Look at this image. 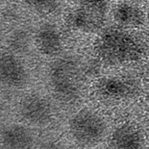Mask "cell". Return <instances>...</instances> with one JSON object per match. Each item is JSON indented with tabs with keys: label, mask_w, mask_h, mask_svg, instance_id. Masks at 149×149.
<instances>
[{
	"label": "cell",
	"mask_w": 149,
	"mask_h": 149,
	"mask_svg": "<svg viewBox=\"0 0 149 149\" xmlns=\"http://www.w3.org/2000/svg\"><path fill=\"white\" fill-rule=\"evenodd\" d=\"M98 58L107 65H118L138 61L144 54L143 42L121 29H108L95 43Z\"/></svg>",
	"instance_id": "obj_1"
},
{
	"label": "cell",
	"mask_w": 149,
	"mask_h": 149,
	"mask_svg": "<svg viewBox=\"0 0 149 149\" xmlns=\"http://www.w3.org/2000/svg\"><path fill=\"white\" fill-rule=\"evenodd\" d=\"M82 76V65L75 57L66 56L53 62L49 69V80L56 97L65 103L79 99Z\"/></svg>",
	"instance_id": "obj_2"
},
{
	"label": "cell",
	"mask_w": 149,
	"mask_h": 149,
	"mask_svg": "<svg viewBox=\"0 0 149 149\" xmlns=\"http://www.w3.org/2000/svg\"><path fill=\"white\" fill-rule=\"evenodd\" d=\"M69 132L76 141L86 146H93L102 141L106 124L99 115L91 110H81L69 120Z\"/></svg>",
	"instance_id": "obj_3"
},
{
	"label": "cell",
	"mask_w": 149,
	"mask_h": 149,
	"mask_svg": "<svg viewBox=\"0 0 149 149\" xmlns=\"http://www.w3.org/2000/svg\"><path fill=\"white\" fill-rule=\"evenodd\" d=\"M19 113L25 121L32 125L47 124L52 117V107L45 97L38 93L27 94L19 103Z\"/></svg>",
	"instance_id": "obj_4"
},
{
	"label": "cell",
	"mask_w": 149,
	"mask_h": 149,
	"mask_svg": "<svg viewBox=\"0 0 149 149\" xmlns=\"http://www.w3.org/2000/svg\"><path fill=\"white\" fill-rule=\"evenodd\" d=\"M139 91V83L131 78L108 77L97 84V93L106 99H128L135 97Z\"/></svg>",
	"instance_id": "obj_5"
},
{
	"label": "cell",
	"mask_w": 149,
	"mask_h": 149,
	"mask_svg": "<svg viewBox=\"0 0 149 149\" xmlns=\"http://www.w3.org/2000/svg\"><path fill=\"white\" fill-rule=\"evenodd\" d=\"M106 11L81 6L69 13L68 22L71 28L82 33H94L103 27Z\"/></svg>",
	"instance_id": "obj_6"
},
{
	"label": "cell",
	"mask_w": 149,
	"mask_h": 149,
	"mask_svg": "<svg viewBox=\"0 0 149 149\" xmlns=\"http://www.w3.org/2000/svg\"><path fill=\"white\" fill-rule=\"evenodd\" d=\"M2 84L11 88H23L28 82V72L23 63L15 55L3 54L0 61Z\"/></svg>",
	"instance_id": "obj_7"
},
{
	"label": "cell",
	"mask_w": 149,
	"mask_h": 149,
	"mask_svg": "<svg viewBox=\"0 0 149 149\" xmlns=\"http://www.w3.org/2000/svg\"><path fill=\"white\" fill-rule=\"evenodd\" d=\"M35 42L42 55L57 56L63 48V37L59 28L54 24L42 25L36 33Z\"/></svg>",
	"instance_id": "obj_8"
},
{
	"label": "cell",
	"mask_w": 149,
	"mask_h": 149,
	"mask_svg": "<svg viewBox=\"0 0 149 149\" xmlns=\"http://www.w3.org/2000/svg\"><path fill=\"white\" fill-rule=\"evenodd\" d=\"M2 143L7 149H31L34 143L33 134L20 124L5 126L1 132Z\"/></svg>",
	"instance_id": "obj_9"
},
{
	"label": "cell",
	"mask_w": 149,
	"mask_h": 149,
	"mask_svg": "<svg viewBox=\"0 0 149 149\" xmlns=\"http://www.w3.org/2000/svg\"><path fill=\"white\" fill-rule=\"evenodd\" d=\"M111 149H142V137L131 124H123L113 132L110 139Z\"/></svg>",
	"instance_id": "obj_10"
},
{
	"label": "cell",
	"mask_w": 149,
	"mask_h": 149,
	"mask_svg": "<svg viewBox=\"0 0 149 149\" xmlns=\"http://www.w3.org/2000/svg\"><path fill=\"white\" fill-rule=\"evenodd\" d=\"M113 18L122 27H137L143 23L144 15L137 6L122 3L117 5L113 13Z\"/></svg>",
	"instance_id": "obj_11"
},
{
	"label": "cell",
	"mask_w": 149,
	"mask_h": 149,
	"mask_svg": "<svg viewBox=\"0 0 149 149\" xmlns=\"http://www.w3.org/2000/svg\"><path fill=\"white\" fill-rule=\"evenodd\" d=\"M24 2L29 7L40 13L53 12L59 5V0H24Z\"/></svg>",
	"instance_id": "obj_12"
},
{
	"label": "cell",
	"mask_w": 149,
	"mask_h": 149,
	"mask_svg": "<svg viewBox=\"0 0 149 149\" xmlns=\"http://www.w3.org/2000/svg\"><path fill=\"white\" fill-rule=\"evenodd\" d=\"M29 40H28V36L24 32H17L15 33L11 37L10 45L13 50L18 52H24L25 50L29 47Z\"/></svg>",
	"instance_id": "obj_13"
},
{
	"label": "cell",
	"mask_w": 149,
	"mask_h": 149,
	"mask_svg": "<svg viewBox=\"0 0 149 149\" xmlns=\"http://www.w3.org/2000/svg\"><path fill=\"white\" fill-rule=\"evenodd\" d=\"M111 0H80L81 6L91 7L98 10H107V7L109 5Z\"/></svg>",
	"instance_id": "obj_14"
},
{
	"label": "cell",
	"mask_w": 149,
	"mask_h": 149,
	"mask_svg": "<svg viewBox=\"0 0 149 149\" xmlns=\"http://www.w3.org/2000/svg\"><path fill=\"white\" fill-rule=\"evenodd\" d=\"M40 149H65V148L60 141H54V139H49V141L43 142Z\"/></svg>",
	"instance_id": "obj_15"
},
{
	"label": "cell",
	"mask_w": 149,
	"mask_h": 149,
	"mask_svg": "<svg viewBox=\"0 0 149 149\" xmlns=\"http://www.w3.org/2000/svg\"><path fill=\"white\" fill-rule=\"evenodd\" d=\"M147 18H148V20H149V10L147 12Z\"/></svg>",
	"instance_id": "obj_16"
}]
</instances>
